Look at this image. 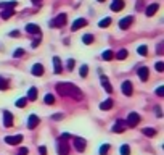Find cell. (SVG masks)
I'll return each mask as SVG.
<instances>
[{"label": "cell", "mask_w": 164, "mask_h": 155, "mask_svg": "<svg viewBox=\"0 0 164 155\" xmlns=\"http://www.w3.org/2000/svg\"><path fill=\"white\" fill-rule=\"evenodd\" d=\"M56 90H58L60 95H63V97H71V99H74V100H82V97H84L82 90L79 89L77 86L71 84V82H58Z\"/></svg>", "instance_id": "6da1fadb"}, {"label": "cell", "mask_w": 164, "mask_h": 155, "mask_svg": "<svg viewBox=\"0 0 164 155\" xmlns=\"http://www.w3.org/2000/svg\"><path fill=\"white\" fill-rule=\"evenodd\" d=\"M56 150H58V155H69V147H68V142H66V139H63V137L58 139Z\"/></svg>", "instance_id": "7a4b0ae2"}, {"label": "cell", "mask_w": 164, "mask_h": 155, "mask_svg": "<svg viewBox=\"0 0 164 155\" xmlns=\"http://www.w3.org/2000/svg\"><path fill=\"white\" fill-rule=\"evenodd\" d=\"M66 23V13H60L55 20L50 21V28H61Z\"/></svg>", "instance_id": "3957f363"}, {"label": "cell", "mask_w": 164, "mask_h": 155, "mask_svg": "<svg viewBox=\"0 0 164 155\" xmlns=\"http://www.w3.org/2000/svg\"><path fill=\"white\" fill-rule=\"evenodd\" d=\"M73 142H74V147H76V150H77V152H84V150H85V147H87L85 139L74 136V137H73Z\"/></svg>", "instance_id": "277c9868"}, {"label": "cell", "mask_w": 164, "mask_h": 155, "mask_svg": "<svg viewBox=\"0 0 164 155\" xmlns=\"http://www.w3.org/2000/svg\"><path fill=\"white\" fill-rule=\"evenodd\" d=\"M138 121H140V116H138V113H135V111H132V113H129V116H127V124H126V126H130V128H134V126H137V124H138Z\"/></svg>", "instance_id": "5b68a950"}, {"label": "cell", "mask_w": 164, "mask_h": 155, "mask_svg": "<svg viewBox=\"0 0 164 155\" xmlns=\"http://www.w3.org/2000/svg\"><path fill=\"white\" fill-rule=\"evenodd\" d=\"M5 142L10 144V145H18L19 142H23V136L16 134V136H7L5 137Z\"/></svg>", "instance_id": "8992f818"}, {"label": "cell", "mask_w": 164, "mask_h": 155, "mask_svg": "<svg viewBox=\"0 0 164 155\" xmlns=\"http://www.w3.org/2000/svg\"><path fill=\"white\" fill-rule=\"evenodd\" d=\"M3 124H5V128L13 126V113H10L8 110L3 111Z\"/></svg>", "instance_id": "52a82bcc"}, {"label": "cell", "mask_w": 164, "mask_h": 155, "mask_svg": "<svg viewBox=\"0 0 164 155\" xmlns=\"http://www.w3.org/2000/svg\"><path fill=\"white\" fill-rule=\"evenodd\" d=\"M84 26H87V21L84 20V18H79V20L73 21V26H71V31H79L81 28H84Z\"/></svg>", "instance_id": "ba28073f"}, {"label": "cell", "mask_w": 164, "mask_h": 155, "mask_svg": "<svg viewBox=\"0 0 164 155\" xmlns=\"http://www.w3.org/2000/svg\"><path fill=\"white\" fill-rule=\"evenodd\" d=\"M132 23H134V18H132V16H126V18H122V20L119 21V28H121V29H127Z\"/></svg>", "instance_id": "9c48e42d"}, {"label": "cell", "mask_w": 164, "mask_h": 155, "mask_svg": "<svg viewBox=\"0 0 164 155\" xmlns=\"http://www.w3.org/2000/svg\"><path fill=\"white\" fill-rule=\"evenodd\" d=\"M39 121H40V120H39V116H37V115H29L28 128H29V129H34V128L39 124Z\"/></svg>", "instance_id": "30bf717a"}, {"label": "cell", "mask_w": 164, "mask_h": 155, "mask_svg": "<svg viewBox=\"0 0 164 155\" xmlns=\"http://www.w3.org/2000/svg\"><path fill=\"white\" fill-rule=\"evenodd\" d=\"M122 8H124V0H113V3H111L113 12H121Z\"/></svg>", "instance_id": "8fae6325"}, {"label": "cell", "mask_w": 164, "mask_h": 155, "mask_svg": "<svg viewBox=\"0 0 164 155\" xmlns=\"http://www.w3.org/2000/svg\"><path fill=\"white\" fill-rule=\"evenodd\" d=\"M137 73H138V78H140V79H142V81L145 82V81L148 79V73H150V71H148V68H147V66H140Z\"/></svg>", "instance_id": "7c38bea8"}, {"label": "cell", "mask_w": 164, "mask_h": 155, "mask_svg": "<svg viewBox=\"0 0 164 155\" xmlns=\"http://www.w3.org/2000/svg\"><path fill=\"white\" fill-rule=\"evenodd\" d=\"M122 92H124V95H132V82L130 81H124L122 82Z\"/></svg>", "instance_id": "4fadbf2b"}, {"label": "cell", "mask_w": 164, "mask_h": 155, "mask_svg": "<svg viewBox=\"0 0 164 155\" xmlns=\"http://www.w3.org/2000/svg\"><path fill=\"white\" fill-rule=\"evenodd\" d=\"M31 73H32L34 76H42V74H44V66H42L40 63H36V65L32 66V69H31Z\"/></svg>", "instance_id": "5bb4252c"}, {"label": "cell", "mask_w": 164, "mask_h": 155, "mask_svg": "<svg viewBox=\"0 0 164 155\" xmlns=\"http://www.w3.org/2000/svg\"><path fill=\"white\" fill-rule=\"evenodd\" d=\"M53 71H55V74H60L61 73V69H63V66H61V60L58 57H53Z\"/></svg>", "instance_id": "9a60e30c"}, {"label": "cell", "mask_w": 164, "mask_h": 155, "mask_svg": "<svg viewBox=\"0 0 164 155\" xmlns=\"http://www.w3.org/2000/svg\"><path fill=\"white\" fill-rule=\"evenodd\" d=\"M124 129H126V121H122V120H119L114 126H113V131H114V133H122Z\"/></svg>", "instance_id": "2e32d148"}, {"label": "cell", "mask_w": 164, "mask_h": 155, "mask_svg": "<svg viewBox=\"0 0 164 155\" xmlns=\"http://www.w3.org/2000/svg\"><path fill=\"white\" fill-rule=\"evenodd\" d=\"M26 33H29V34H39L40 33V28L37 24H28L26 26Z\"/></svg>", "instance_id": "e0dca14e"}, {"label": "cell", "mask_w": 164, "mask_h": 155, "mask_svg": "<svg viewBox=\"0 0 164 155\" xmlns=\"http://www.w3.org/2000/svg\"><path fill=\"white\" fill-rule=\"evenodd\" d=\"M101 84H103V87H105V90H106L108 94H111V92H113V86L108 82V78L106 76H101Z\"/></svg>", "instance_id": "ac0fdd59"}, {"label": "cell", "mask_w": 164, "mask_h": 155, "mask_svg": "<svg viewBox=\"0 0 164 155\" xmlns=\"http://www.w3.org/2000/svg\"><path fill=\"white\" fill-rule=\"evenodd\" d=\"M158 8H159V5L158 3H153V5H150L147 8V16H153L156 12H158Z\"/></svg>", "instance_id": "d6986e66"}, {"label": "cell", "mask_w": 164, "mask_h": 155, "mask_svg": "<svg viewBox=\"0 0 164 155\" xmlns=\"http://www.w3.org/2000/svg\"><path fill=\"white\" fill-rule=\"evenodd\" d=\"M110 108H113V100L111 99H106L103 103H100V110H110Z\"/></svg>", "instance_id": "ffe728a7"}, {"label": "cell", "mask_w": 164, "mask_h": 155, "mask_svg": "<svg viewBox=\"0 0 164 155\" xmlns=\"http://www.w3.org/2000/svg\"><path fill=\"white\" fill-rule=\"evenodd\" d=\"M37 94H39V92H37V87H31V89H29V92H28V100H36L37 99Z\"/></svg>", "instance_id": "44dd1931"}, {"label": "cell", "mask_w": 164, "mask_h": 155, "mask_svg": "<svg viewBox=\"0 0 164 155\" xmlns=\"http://www.w3.org/2000/svg\"><path fill=\"white\" fill-rule=\"evenodd\" d=\"M113 57H114V53H113V50H105V52L101 53V58L105 61H110L113 60Z\"/></svg>", "instance_id": "7402d4cb"}, {"label": "cell", "mask_w": 164, "mask_h": 155, "mask_svg": "<svg viewBox=\"0 0 164 155\" xmlns=\"http://www.w3.org/2000/svg\"><path fill=\"white\" fill-rule=\"evenodd\" d=\"M13 15H15V10H13V8H7V10L2 12V20H8V18L13 16Z\"/></svg>", "instance_id": "603a6c76"}, {"label": "cell", "mask_w": 164, "mask_h": 155, "mask_svg": "<svg viewBox=\"0 0 164 155\" xmlns=\"http://www.w3.org/2000/svg\"><path fill=\"white\" fill-rule=\"evenodd\" d=\"M13 7H16L15 0L13 2H0V8H13Z\"/></svg>", "instance_id": "cb8c5ba5"}, {"label": "cell", "mask_w": 164, "mask_h": 155, "mask_svg": "<svg viewBox=\"0 0 164 155\" xmlns=\"http://www.w3.org/2000/svg\"><path fill=\"white\" fill-rule=\"evenodd\" d=\"M127 55H129L127 50H126V49H121L118 53H116V58H118V60H124V58H127Z\"/></svg>", "instance_id": "d4e9b609"}, {"label": "cell", "mask_w": 164, "mask_h": 155, "mask_svg": "<svg viewBox=\"0 0 164 155\" xmlns=\"http://www.w3.org/2000/svg\"><path fill=\"white\" fill-rule=\"evenodd\" d=\"M142 131H143V134L148 136V137H153L156 134V129H153V128H143Z\"/></svg>", "instance_id": "484cf974"}, {"label": "cell", "mask_w": 164, "mask_h": 155, "mask_svg": "<svg viewBox=\"0 0 164 155\" xmlns=\"http://www.w3.org/2000/svg\"><path fill=\"white\" fill-rule=\"evenodd\" d=\"M26 103H28V99H26V97H23V99H18L15 105H16L18 108H24V107H26Z\"/></svg>", "instance_id": "4316f807"}, {"label": "cell", "mask_w": 164, "mask_h": 155, "mask_svg": "<svg viewBox=\"0 0 164 155\" xmlns=\"http://www.w3.org/2000/svg\"><path fill=\"white\" fill-rule=\"evenodd\" d=\"M44 102H45L47 105H53V103H55V97L52 94H47L45 97H44Z\"/></svg>", "instance_id": "83f0119b"}, {"label": "cell", "mask_w": 164, "mask_h": 155, "mask_svg": "<svg viewBox=\"0 0 164 155\" xmlns=\"http://www.w3.org/2000/svg\"><path fill=\"white\" fill-rule=\"evenodd\" d=\"M7 89H8V81L0 76V90H7Z\"/></svg>", "instance_id": "f1b7e54d"}, {"label": "cell", "mask_w": 164, "mask_h": 155, "mask_svg": "<svg viewBox=\"0 0 164 155\" xmlns=\"http://www.w3.org/2000/svg\"><path fill=\"white\" fill-rule=\"evenodd\" d=\"M110 24H111V18H103V20L98 23L100 28H108Z\"/></svg>", "instance_id": "f546056e"}, {"label": "cell", "mask_w": 164, "mask_h": 155, "mask_svg": "<svg viewBox=\"0 0 164 155\" xmlns=\"http://www.w3.org/2000/svg\"><path fill=\"white\" fill-rule=\"evenodd\" d=\"M82 42H84V44H89V45H90L92 42H93V36H92V34H85V36L82 37Z\"/></svg>", "instance_id": "4dcf8cb0"}, {"label": "cell", "mask_w": 164, "mask_h": 155, "mask_svg": "<svg viewBox=\"0 0 164 155\" xmlns=\"http://www.w3.org/2000/svg\"><path fill=\"white\" fill-rule=\"evenodd\" d=\"M121 155H130V147H129L127 144L121 145Z\"/></svg>", "instance_id": "1f68e13d"}, {"label": "cell", "mask_w": 164, "mask_h": 155, "mask_svg": "<svg viewBox=\"0 0 164 155\" xmlns=\"http://www.w3.org/2000/svg\"><path fill=\"white\" fill-rule=\"evenodd\" d=\"M108 150H110V144H103L101 147H100V155H106L108 154Z\"/></svg>", "instance_id": "d6a6232c"}, {"label": "cell", "mask_w": 164, "mask_h": 155, "mask_svg": "<svg viewBox=\"0 0 164 155\" xmlns=\"http://www.w3.org/2000/svg\"><path fill=\"white\" fill-rule=\"evenodd\" d=\"M79 73H81V78H85L87 73H89V66H87V65H82V66H81V71H79Z\"/></svg>", "instance_id": "836d02e7"}, {"label": "cell", "mask_w": 164, "mask_h": 155, "mask_svg": "<svg viewBox=\"0 0 164 155\" xmlns=\"http://www.w3.org/2000/svg\"><path fill=\"white\" fill-rule=\"evenodd\" d=\"M137 52H138L140 55H142V57H145V55H147V53H148V49H147V45H140V47H138V50H137Z\"/></svg>", "instance_id": "e575fe53"}, {"label": "cell", "mask_w": 164, "mask_h": 155, "mask_svg": "<svg viewBox=\"0 0 164 155\" xmlns=\"http://www.w3.org/2000/svg\"><path fill=\"white\" fill-rule=\"evenodd\" d=\"M23 55H24V50H23V49H16V50H15V53H13V57H15V58H19V57H23Z\"/></svg>", "instance_id": "d590c367"}, {"label": "cell", "mask_w": 164, "mask_h": 155, "mask_svg": "<svg viewBox=\"0 0 164 155\" xmlns=\"http://www.w3.org/2000/svg\"><path fill=\"white\" fill-rule=\"evenodd\" d=\"M155 68H156V71H159V73H163V71H164V63H163V61H158Z\"/></svg>", "instance_id": "8d00e7d4"}, {"label": "cell", "mask_w": 164, "mask_h": 155, "mask_svg": "<svg viewBox=\"0 0 164 155\" xmlns=\"http://www.w3.org/2000/svg\"><path fill=\"white\" fill-rule=\"evenodd\" d=\"M156 94L159 95V97H163V95H164V87H163V86H159L158 89H156Z\"/></svg>", "instance_id": "74e56055"}, {"label": "cell", "mask_w": 164, "mask_h": 155, "mask_svg": "<svg viewBox=\"0 0 164 155\" xmlns=\"http://www.w3.org/2000/svg\"><path fill=\"white\" fill-rule=\"evenodd\" d=\"M52 118H53L55 121H58V120H63V115H61V113H55L53 116H52Z\"/></svg>", "instance_id": "f35d334b"}, {"label": "cell", "mask_w": 164, "mask_h": 155, "mask_svg": "<svg viewBox=\"0 0 164 155\" xmlns=\"http://www.w3.org/2000/svg\"><path fill=\"white\" fill-rule=\"evenodd\" d=\"M39 152H40V155H47V149L44 145L42 147H39Z\"/></svg>", "instance_id": "ab89813d"}, {"label": "cell", "mask_w": 164, "mask_h": 155, "mask_svg": "<svg viewBox=\"0 0 164 155\" xmlns=\"http://www.w3.org/2000/svg\"><path fill=\"white\" fill-rule=\"evenodd\" d=\"M28 149H26V147H23V149H21V150H19V154H18V155H28Z\"/></svg>", "instance_id": "60d3db41"}, {"label": "cell", "mask_w": 164, "mask_h": 155, "mask_svg": "<svg viewBox=\"0 0 164 155\" xmlns=\"http://www.w3.org/2000/svg\"><path fill=\"white\" fill-rule=\"evenodd\" d=\"M74 68V60H68V69H73Z\"/></svg>", "instance_id": "b9f144b4"}, {"label": "cell", "mask_w": 164, "mask_h": 155, "mask_svg": "<svg viewBox=\"0 0 164 155\" xmlns=\"http://www.w3.org/2000/svg\"><path fill=\"white\" fill-rule=\"evenodd\" d=\"M155 111H156V115H158V118H161V116H163V113H161V108H159V107H156Z\"/></svg>", "instance_id": "7bdbcfd3"}, {"label": "cell", "mask_w": 164, "mask_h": 155, "mask_svg": "<svg viewBox=\"0 0 164 155\" xmlns=\"http://www.w3.org/2000/svg\"><path fill=\"white\" fill-rule=\"evenodd\" d=\"M158 53H159V55H163V53H164V52H163V42L158 45Z\"/></svg>", "instance_id": "ee69618b"}, {"label": "cell", "mask_w": 164, "mask_h": 155, "mask_svg": "<svg viewBox=\"0 0 164 155\" xmlns=\"http://www.w3.org/2000/svg\"><path fill=\"white\" fill-rule=\"evenodd\" d=\"M39 44H40V41L37 39V41H34V42H32V47H34V49H36V47H37V45H39Z\"/></svg>", "instance_id": "f6af8a7d"}, {"label": "cell", "mask_w": 164, "mask_h": 155, "mask_svg": "<svg viewBox=\"0 0 164 155\" xmlns=\"http://www.w3.org/2000/svg\"><path fill=\"white\" fill-rule=\"evenodd\" d=\"M10 36H13V37H18V36H19V33H18V31H13V33L10 34Z\"/></svg>", "instance_id": "bcb514c9"}, {"label": "cell", "mask_w": 164, "mask_h": 155, "mask_svg": "<svg viewBox=\"0 0 164 155\" xmlns=\"http://www.w3.org/2000/svg\"><path fill=\"white\" fill-rule=\"evenodd\" d=\"M40 2H42V0H32V3H34V5H36V3H37V5H40Z\"/></svg>", "instance_id": "7dc6e473"}, {"label": "cell", "mask_w": 164, "mask_h": 155, "mask_svg": "<svg viewBox=\"0 0 164 155\" xmlns=\"http://www.w3.org/2000/svg\"><path fill=\"white\" fill-rule=\"evenodd\" d=\"M98 2H105V0H98Z\"/></svg>", "instance_id": "c3c4849f"}]
</instances>
